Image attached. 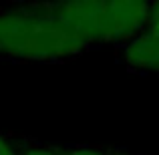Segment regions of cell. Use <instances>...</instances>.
<instances>
[{"mask_svg": "<svg viewBox=\"0 0 159 155\" xmlns=\"http://www.w3.org/2000/svg\"><path fill=\"white\" fill-rule=\"evenodd\" d=\"M12 139L16 145V155H62V143H44L16 133H12Z\"/></svg>", "mask_w": 159, "mask_h": 155, "instance_id": "obj_4", "label": "cell"}, {"mask_svg": "<svg viewBox=\"0 0 159 155\" xmlns=\"http://www.w3.org/2000/svg\"><path fill=\"white\" fill-rule=\"evenodd\" d=\"M91 48L87 40L54 20L44 2L0 4V58L65 61Z\"/></svg>", "mask_w": 159, "mask_h": 155, "instance_id": "obj_1", "label": "cell"}, {"mask_svg": "<svg viewBox=\"0 0 159 155\" xmlns=\"http://www.w3.org/2000/svg\"><path fill=\"white\" fill-rule=\"evenodd\" d=\"M149 30L159 32V2H149V20H147Z\"/></svg>", "mask_w": 159, "mask_h": 155, "instance_id": "obj_7", "label": "cell"}, {"mask_svg": "<svg viewBox=\"0 0 159 155\" xmlns=\"http://www.w3.org/2000/svg\"><path fill=\"white\" fill-rule=\"evenodd\" d=\"M62 155H113V151L107 145L69 143V145H62Z\"/></svg>", "mask_w": 159, "mask_h": 155, "instance_id": "obj_5", "label": "cell"}, {"mask_svg": "<svg viewBox=\"0 0 159 155\" xmlns=\"http://www.w3.org/2000/svg\"><path fill=\"white\" fill-rule=\"evenodd\" d=\"M44 8L57 22L97 44L119 47L147 28L149 2L135 0H62L44 2Z\"/></svg>", "mask_w": 159, "mask_h": 155, "instance_id": "obj_2", "label": "cell"}, {"mask_svg": "<svg viewBox=\"0 0 159 155\" xmlns=\"http://www.w3.org/2000/svg\"><path fill=\"white\" fill-rule=\"evenodd\" d=\"M0 155H16V145L12 139V133L0 129Z\"/></svg>", "mask_w": 159, "mask_h": 155, "instance_id": "obj_6", "label": "cell"}, {"mask_svg": "<svg viewBox=\"0 0 159 155\" xmlns=\"http://www.w3.org/2000/svg\"><path fill=\"white\" fill-rule=\"evenodd\" d=\"M117 48V58L131 73L159 75V32L141 30Z\"/></svg>", "mask_w": 159, "mask_h": 155, "instance_id": "obj_3", "label": "cell"}, {"mask_svg": "<svg viewBox=\"0 0 159 155\" xmlns=\"http://www.w3.org/2000/svg\"><path fill=\"white\" fill-rule=\"evenodd\" d=\"M111 151H113V155H137V153H131V151L121 149V147H111Z\"/></svg>", "mask_w": 159, "mask_h": 155, "instance_id": "obj_8", "label": "cell"}]
</instances>
